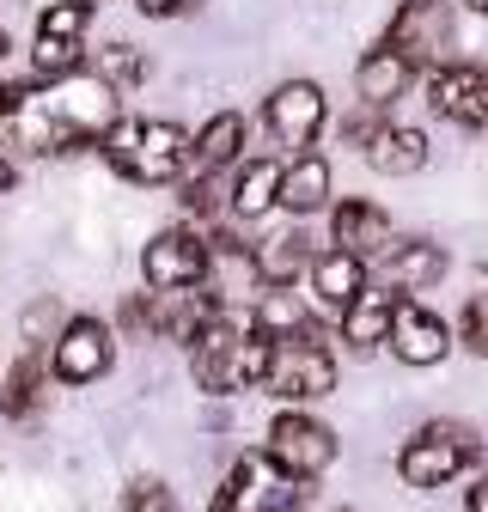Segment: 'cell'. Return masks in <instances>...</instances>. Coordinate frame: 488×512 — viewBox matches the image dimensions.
<instances>
[{
    "label": "cell",
    "mask_w": 488,
    "mask_h": 512,
    "mask_svg": "<svg viewBox=\"0 0 488 512\" xmlns=\"http://www.w3.org/2000/svg\"><path fill=\"white\" fill-rule=\"evenodd\" d=\"M190 141L196 135H183L165 116H122L104 135V159L116 177H129L141 189H165L190 177Z\"/></svg>",
    "instance_id": "6da1fadb"
},
{
    "label": "cell",
    "mask_w": 488,
    "mask_h": 512,
    "mask_svg": "<svg viewBox=\"0 0 488 512\" xmlns=\"http://www.w3.org/2000/svg\"><path fill=\"white\" fill-rule=\"evenodd\" d=\"M275 366V342L257 336L251 324H232V317H214V324L190 342V372L208 397L226 391H257Z\"/></svg>",
    "instance_id": "7a4b0ae2"
},
{
    "label": "cell",
    "mask_w": 488,
    "mask_h": 512,
    "mask_svg": "<svg viewBox=\"0 0 488 512\" xmlns=\"http://www.w3.org/2000/svg\"><path fill=\"white\" fill-rule=\"evenodd\" d=\"M385 43L397 55H409L421 74L446 68V61H458V0H403Z\"/></svg>",
    "instance_id": "3957f363"
},
{
    "label": "cell",
    "mask_w": 488,
    "mask_h": 512,
    "mask_svg": "<svg viewBox=\"0 0 488 512\" xmlns=\"http://www.w3.org/2000/svg\"><path fill=\"white\" fill-rule=\"evenodd\" d=\"M299 488H305V482L281 476L269 452H238L232 470H226V482L214 488L208 512H299V506H305Z\"/></svg>",
    "instance_id": "277c9868"
},
{
    "label": "cell",
    "mask_w": 488,
    "mask_h": 512,
    "mask_svg": "<svg viewBox=\"0 0 488 512\" xmlns=\"http://www.w3.org/2000/svg\"><path fill=\"white\" fill-rule=\"evenodd\" d=\"M482 458V445L470 427H452V421H434V427H421L403 452H397V476L409 488H446L464 464Z\"/></svg>",
    "instance_id": "5b68a950"
},
{
    "label": "cell",
    "mask_w": 488,
    "mask_h": 512,
    "mask_svg": "<svg viewBox=\"0 0 488 512\" xmlns=\"http://www.w3.org/2000/svg\"><path fill=\"white\" fill-rule=\"evenodd\" d=\"M208 269H214V244H208V232H196L190 220L153 232V244L141 250V275H147V287H153V293L202 287V281H208Z\"/></svg>",
    "instance_id": "8992f818"
},
{
    "label": "cell",
    "mask_w": 488,
    "mask_h": 512,
    "mask_svg": "<svg viewBox=\"0 0 488 512\" xmlns=\"http://www.w3.org/2000/svg\"><path fill=\"white\" fill-rule=\"evenodd\" d=\"M263 452L275 458V470H281V476L312 482V476H324V470L336 464V433H330L318 415H305V409H281V415L269 421Z\"/></svg>",
    "instance_id": "52a82bcc"
},
{
    "label": "cell",
    "mask_w": 488,
    "mask_h": 512,
    "mask_svg": "<svg viewBox=\"0 0 488 512\" xmlns=\"http://www.w3.org/2000/svg\"><path fill=\"white\" fill-rule=\"evenodd\" d=\"M263 391L275 403H318L336 391V360L324 348V336H293V342H275V366L263 378Z\"/></svg>",
    "instance_id": "ba28073f"
},
{
    "label": "cell",
    "mask_w": 488,
    "mask_h": 512,
    "mask_svg": "<svg viewBox=\"0 0 488 512\" xmlns=\"http://www.w3.org/2000/svg\"><path fill=\"white\" fill-rule=\"evenodd\" d=\"M324 122H330V104H324L318 80H281L263 98V128H269V141L287 147V153H312L318 135H324Z\"/></svg>",
    "instance_id": "9c48e42d"
},
{
    "label": "cell",
    "mask_w": 488,
    "mask_h": 512,
    "mask_svg": "<svg viewBox=\"0 0 488 512\" xmlns=\"http://www.w3.org/2000/svg\"><path fill=\"white\" fill-rule=\"evenodd\" d=\"M110 360H116V342H110V324H98V317H68L49 342V372L61 384H92L110 372Z\"/></svg>",
    "instance_id": "30bf717a"
},
{
    "label": "cell",
    "mask_w": 488,
    "mask_h": 512,
    "mask_svg": "<svg viewBox=\"0 0 488 512\" xmlns=\"http://www.w3.org/2000/svg\"><path fill=\"white\" fill-rule=\"evenodd\" d=\"M330 244L348 250V256H360V263H385V256L397 250V226H391V214L379 202L354 196V202L330 208Z\"/></svg>",
    "instance_id": "8fae6325"
},
{
    "label": "cell",
    "mask_w": 488,
    "mask_h": 512,
    "mask_svg": "<svg viewBox=\"0 0 488 512\" xmlns=\"http://www.w3.org/2000/svg\"><path fill=\"white\" fill-rule=\"evenodd\" d=\"M427 98L458 128H488V68H476V61H446V68H434L427 74Z\"/></svg>",
    "instance_id": "7c38bea8"
},
{
    "label": "cell",
    "mask_w": 488,
    "mask_h": 512,
    "mask_svg": "<svg viewBox=\"0 0 488 512\" xmlns=\"http://www.w3.org/2000/svg\"><path fill=\"white\" fill-rule=\"evenodd\" d=\"M403 366H440L452 354V330L440 324L427 305L415 299H397V317H391V342H385Z\"/></svg>",
    "instance_id": "4fadbf2b"
},
{
    "label": "cell",
    "mask_w": 488,
    "mask_h": 512,
    "mask_svg": "<svg viewBox=\"0 0 488 512\" xmlns=\"http://www.w3.org/2000/svg\"><path fill=\"white\" fill-rule=\"evenodd\" d=\"M415 74H421L415 61H409V55H397V49L379 37L373 49H366V55L354 61V92H360V104H379V110H391V104H397V98L415 86Z\"/></svg>",
    "instance_id": "5bb4252c"
},
{
    "label": "cell",
    "mask_w": 488,
    "mask_h": 512,
    "mask_svg": "<svg viewBox=\"0 0 488 512\" xmlns=\"http://www.w3.org/2000/svg\"><path fill=\"white\" fill-rule=\"evenodd\" d=\"M275 208L293 214V220L324 214V208H330V159L293 153V165H281V202H275Z\"/></svg>",
    "instance_id": "9a60e30c"
},
{
    "label": "cell",
    "mask_w": 488,
    "mask_h": 512,
    "mask_svg": "<svg viewBox=\"0 0 488 512\" xmlns=\"http://www.w3.org/2000/svg\"><path fill=\"white\" fill-rule=\"evenodd\" d=\"M318 299H305V293H287V287H269L263 299H257V311H251V330L257 336H269V342H293V336H318L312 330V311Z\"/></svg>",
    "instance_id": "2e32d148"
},
{
    "label": "cell",
    "mask_w": 488,
    "mask_h": 512,
    "mask_svg": "<svg viewBox=\"0 0 488 512\" xmlns=\"http://www.w3.org/2000/svg\"><path fill=\"white\" fill-rule=\"evenodd\" d=\"M391 317H397V299H391V293H379V287H366V293L342 311V342L366 360L373 348H385V342H391Z\"/></svg>",
    "instance_id": "e0dca14e"
},
{
    "label": "cell",
    "mask_w": 488,
    "mask_h": 512,
    "mask_svg": "<svg viewBox=\"0 0 488 512\" xmlns=\"http://www.w3.org/2000/svg\"><path fill=\"white\" fill-rule=\"evenodd\" d=\"M305 281H312V299H318V305L348 311V305L366 293V263H360V256H348V250H324Z\"/></svg>",
    "instance_id": "ac0fdd59"
},
{
    "label": "cell",
    "mask_w": 488,
    "mask_h": 512,
    "mask_svg": "<svg viewBox=\"0 0 488 512\" xmlns=\"http://www.w3.org/2000/svg\"><path fill=\"white\" fill-rule=\"evenodd\" d=\"M366 165H373L379 177H415L427 165V135L409 128V122H385L379 141L366 147Z\"/></svg>",
    "instance_id": "d6986e66"
},
{
    "label": "cell",
    "mask_w": 488,
    "mask_h": 512,
    "mask_svg": "<svg viewBox=\"0 0 488 512\" xmlns=\"http://www.w3.org/2000/svg\"><path fill=\"white\" fill-rule=\"evenodd\" d=\"M244 153V116L238 110H220L202 122V135L190 141V171H232Z\"/></svg>",
    "instance_id": "ffe728a7"
},
{
    "label": "cell",
    "mask_w": 488,
    "mask_h": 512,
    "mask_svg": "<svg viewBox=\"0 0 488 512\" xmlns=\"http://www.w3.org/2000/svg\"><path fill=\"white\" fill-rule=\"evenodd\" d=\"M440 275H446V250L427 244V238H415V244L397 238V250L385 256V281H391L397 293H427Z\"/></svg>",
    "instance_id": "44dd1931"
},
{
    "label": "cell",
    "mask_w": 488,
    "mask_h": 512,
    "mask_svg": "<svg viewBox=\"0 0 488 512\" xmlns=\"http://www.w3.org/2000/svg\"><path fill=\"white\" fill-rule=\"evenodd\" d=\"M281 202V165L275 159H244L232 177V220H263Z\"/></svg>",
    "instance_id": "7402d4cb"
},
{
    "label": "cell",
    "mask_w": 488,
    "mask_h": 512,
    "mask_svg": "<svg viewBox=\"0 0 488 512\" xmlns=\"http://www.w3.org/2000/svg\"><path fill=\"white\" fill-rule=\"evenodd\" d=\"M257 263H263V281H269V287H293L299 275H312L318 250H312V238H305L299 226H287V232H275L269 244H257Z\"/></svg>",
    "instance_id": "603a6c76"
},
{
    "label": "cell",
    "mask_w": 488,
    "mask_h": 512,
    "mask_svg": "<svg viewBox=\"0 0 488 512\" xmlns=\"http://www.w3.org/2000/svg\"><path fill=\"white\" fill-rule=\"evenodd\" d=\"M43 354L37 348H25L19 360H13V372H7V384H0V415L7 421H25L37 403H43Z\"/></svg>",
    "instance_id": "cb8c5ba5"
},
{
    "label": "cell",
    "mask_w": 488,
    "mask_h": 512,
    "mask_svg": "<svg viewBox=\"0 0 488 512\" xmlns=\"http://www.w3.org/2000/svg\"><path fill=\"white\" fill-rule=\"evenodd\" d=\"M86 74V43H61V37H37L31 43V86H55Z\"/></svg>",
    "instance_id": "d4e9b609"
},
{
    "label": "cell",
    "mask_w": 488,
    "mask_h": 512,
    "mask_svg": "<svg viewBox=\"0 0 488 512\" xmlns=\"http://www.w3.org/2000/svg\"><path fill=\"white\" fill-rule=\"evenodd\" d=\"M177 202L190 220H220V208H232V183H220V171H190L177 183Z\"/></svg>",
    "instance_id": "484cf974"
},
{
    "label": "cell",
    "mask_w": 488,
    "mask_h": 512,
    "mask_svg": "<svg viewBox=\"0 0 488 512\" xmlns=\"http://www.w3.org/2000/svg\"><path fill=\"white\" fill-rule=\"evenodd\" d=\"M92 7H98V0H49V7L37 13V37H61V43H86Z\"/></svg>",
    "instance_id": "4316f807"
},
{
    "label": "cell",
    "mask_w": 488,
    "mask_h": 512,
    "mask_svg": "<svg viewBox=\"0 0 488 512\" xmlns=\"http://www.w3.org/2000/svg\"><path fill=\"white\" fill-rule=\"evenodd\" d=\"M104 80H110L116 92L141 86V80H147V55H141L135 43H110V49H104Z\"/></svg>",
    "instance_id": "83f0119b"
},
{
    "label": "cell",
    "mask_w": 488,
    "mask_h": 512,
    "mask_svg": "<svg viewBox=\"0 0 488 512\" xmlns=\"http://www.w3.org/2000/svg\"><path fill=\"white\" fill-rule=\"evenodd\" d=\"M379 128H385V110H379V104H360V98H354V110L342 116V128H336V135H342V147L366 153V147L379 141Z\"/></svg>",
    "instance_id": "f1b7e54d"
},
{
    "label": "cell",
    "mask_w": 488,
    "mask_h": 512,
    "mask_svg": "<svg viewBox=\"0 0 488 512\" xmlns=\"http://www.w3.org/2000/svg\"><path fill=\"white\" fill-rule=\"evenodd\" d=\"M458 342H464L476 360H488V293L464 299V311H458Z\"/></svg>",
    "instance_id": "f546056e"
},
{
    "label": "cell",
    "mask_w": 488,
    "mask_h": 512,
    "mask_svg": "<svg viewBox=\"0 0 488 512\" xmlns=\"http://www.w3.org/2000/svg\"><path fill=\"white\" fill-rule=\"evenodd\" d=\"M122 506H129V512H183V506H177V494H171L165 482H153V476L129 482V494H122Z\"/></svg>",
    "instance_id": "4dcf8cb0"
},
{
    "label": "cell",
    "mask_w": 488,
    "mask_h": 512,
    "mask_svg": "<svg viewBox=\"0 0 488 512\" xmlns=\"http://www.w3.org/2000/svg\"><path fill=\"white\" fill-rule=\"evenodd\" d=\"M31 92H37L31 80H7V86H0V135H7V122L25 110V98H31Z\"/></svg>",
    "instance_id": "1f68e13d"
},
{
    "label": "cell",
    "mask_w": 488,
    "mask_h": 512,
    "mask_svg": "<svg viewBox=\"0 0 488 512\" xmlns=\"http://www.w3.org/2000/svg\"><path fill=\"white\" fill-rule=\"evenodd\" d=\"M141 7V19H190V13H202V0H135Z\"/></svg>",
    "instance_id": "d6a6232c"
},
{
    "label": "cell",
    "mask_w": 488,
    "mask_h": 512,
    "mask_svg": "<svg viewBox=\"0 0 488 512\" xmlns=\"http://www.w3.org/2000/svg\"><path fill=\"white\" fill-rule=\"evenodd\" d=\"M464 506H470V512H488V476H482V482L470 488V500H464Z\"/></svg>",
    "instance_id": "836d02e7"
},
{
    "label": "cell",
    "mask_w": 488,
    "mask_h": 512,
    "mask_svg": "<svg viewBox=\"0 0 488 512\" xmlns=\"http://www.w3.org/2000/svg\"><path fill=\"white\" fill-rule=\"evenodd\" d=\"M464 13H476V19H488V0H458Z\"/></svg>",
    "instance_id": "e575fe53"
},
{
    "label": "cell",
    "mask_w": 488,
    "mask_h": 512,
    "mask_svg": "<svg viewBox=\"0 0 488 512\" xmlns=\"http://www.w3.org/2000/svg\"><path fill=\"white\" fill-rule=\"evenodd\" d=\"M0 189H13V165L7 159H0Z\"/></svg>",
    "instance_id": "d590c367"
},
{
    "label": "cell",
    "mask_w": 488,
    "mask_h": 512,
    "mask_svg": "<svg viewBox=\"0 0 488 512\" xmlns=\"http://www.w3.org/2000/svg\"><path fill=\"white\" fill-rule=\"evenodd\" d=\"M7 55H13V37H7V31H0V61H7Z\"/></svg>",
    "instance_id": "8d00e7d4"
}]
</instances>
